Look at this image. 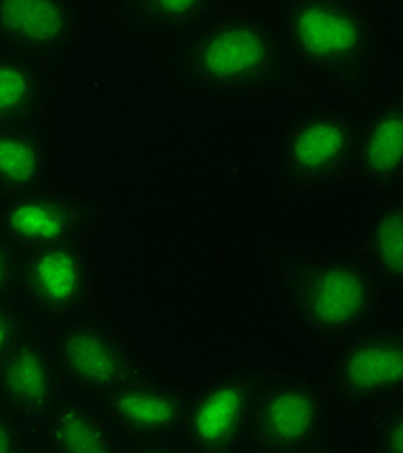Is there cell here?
Returning <instances> with one entry per match:
<instances>
[{
  "label": "cell",
  "instance_id": "obj_1",
  "mask_svg": "<svg viewBox=\"0 0 403 453\" xmlns=\"http://www.w3.org/2000/svg\"><path fill=\"white\" fill-rule=\"evenodd\" d=\"M166 78L181 96L212 102L310 96L277 24L246 3H225L179 36L166 58Z\"/></svg>",
  "mask_w": 403,
  "mask_h": 453
},
{
  "label": "cell",
  "instance_id": "obj_2",
  "mask_svg": "<svg viewBox=\"0 0 403 453\" xmlns=\"http://www.w3.org/2000/svg\"><path fill=\"white\" fill-rule=\"evenodd\" d=\"M277 29L305 81L362 99L383 68V29L369 0H279Z\"/></svg>",
  "mask_w": 403,
  "mask_h": 453
},
{
  "label": "cell",
  "instance_id": "obj_3",
  "mask_svg": "<svg viewBox=\"0 0 403 453\" xmlns=\"http://www.w3.org/2000/svg\"><path fill=\"white\" fill-rule=\"evenodd\" d=\"M274 275L302 334L326 352L380 324L388 309V290L357 249L341 254H277Z\"/></svg>",
  "mask_w": 403,
  "mask_h": 453
},
{
  "label": "cell",
  "instance_id": "obj_4",
  "mask_svg": "<svg viewBox=\"0 0 403 453\" xmlns=\"http://www.w3.org/2000/svg\"><path fill=\"white\" fill-rule=\"evenodd\" d=\"M334 449V402L321 379L300 371L259 368L243 451L331 453Z\"/></svg>",
  "mask_w": 403,
  "mask_h": 453
},
{
  "label": "cell",
  "instance_id": "obj_5",
  "mask_svg": "<svg viewBox=\"0 0 403 453\" xmlns=\"http://www.w3.org/2000/svg\"><path fill=\"white\" fill-rule=\"evenodd\" d=\"M357 164V109L302 102L285 119L277 174L285 192L321 195L354 179Z\"/></svg>",
  "mask_w": 403,
  "mask_h": 453
},
{
  "label": "cell",
  "instance_id": "obj_6",
  "mask_svg": "<svg viewBox=\"0 0 403 453\" xmlns=\"http://www.w3.org/2000/svg\"><path fill=\"white\" fill-rule=\"evenodd\" d=\"M13 301L34 329L52 334L99 306L91 242L27 251L19 259Z\"/></svg>",
  "mask_w": 403,
  "mask_h": 453
},
{
  "label": "cell",
  "instance_id": "obj_7",
  "mask_svg": "<svg viewBox=\"0 0 403 453\" xmlns=\"http://www.w3.org/2000/svg\"><path fill=\"white\" fill-rule=\"evenodd\" d=\"M47 337L55 349L63 381L96 399L156 371L99 306Z\"/></svg>",
  "mask_w": 403,
  "mask_h": 453
},
{
  "label": "cell",
  "instance_id": "obj_8",
  "mask_svg": "<svg viewBox=\"0 0 403 453\" xmlns=\"http://www.w3.org/2000/svg\"><path fill=\"white\" fill-rule=\"evenodd\" d=\"M331 402L346 410L377 407L403 396V326L375 324L331 349L323 371Z\"/></svg>",
  "mask_w": 403,
  "mask_h": 453
},
{
  "label": "cell",
  "instance_id": "obj_9",
  "mask_svg": "<svg viewBox=\"0 0 403 453\" xmlns=\"http://www.w3.org/2000/svg\"><path fill=\"white\" fill-rule=\"evenodd\" d=\"M101 208L78 189L55 181L0 197V236L19 254L91 242Z\"/></svg>",
  "mask_w": 403,
  "mask_h": 453
},
{
  "label": "cell",
  "instance_id": "obj_10",
  "mask_svg": "<svg viewBox=\"0 0 403 453\" xmlns=\"http://www.w3.org/2000/svg\"><path fill=\"white\" fill-rule=\"evenodd\" d=\"M259 368L235 365L192 386L179 453L243 451Z\"/></svg>",
  "mask_w": 403,
  "mask_h": 453
},
{
  "label": "cell",
  "instance_id": "obj_11",
  "mask_svg": "<svg viewBox=\"0 0 403 453\" xmlns=\"http://www.w3.org/2000/svg\"><path fill=\"white\" fill-rule=\"evenodd\" d=\"M192 386L173 381L158 371H150L122 388L101 396V407L111 425L127 441L133 451L140 449H166L176 451L186 410H189Z\"/></svg>",
  "mask_w": 403,
  "mask_h": 453
},
{
  "label": "cell",
  "instance_id": "obj_12",
  "mask_svg": "<svg viewBox=\"0 0 403 453\" xmlns=\"http://www.w3.org/2000/svg\"><path fill=\"white\" fill-rule=\"evenodd\" d=\"M83 29V0H0V47L44 68H60Z\"/></svg>",
  "mask_w": 403,
  "mask_h": 453
},
{
  "label": "cell",
  "instance_id": "obj_13",
  "mask_svg": "<svg viewBox=\"0 0 403 453\" xmlns=\"http://www.w3.org/2000/svg\"><path fill=\"white\" fill-rule=\"evenodd\" d=\"M63 388L60 365L44 332L29 329L0 360V399L39 443V433Z\"/></svg>",
  "mask_w": 403,
  "mask_h": 453
},
{
  "label": "cell",
  "instance_id": "obj_14",
  "mask_svg": "<svg viewBox=\"0 0 403 453\" xmlns=\"http://www.w3.org/2000/svg\"><path fill=\"white\" fill-rule=\"evenodd\" d=\"M403 88L357 109L354 176L380 195L403 192Z\"/></svg>",
  "mask_w": 403,
  "mask_h": 453
},
{
  "label": "cell",
  "instance_id": "obj_15",
  "mask_svg": "<svg viewBox=\"0 0 403 453\" xmlns=\"http://www.w3.org/2000/svg\"><path fill=\"white\" fill-rule=\"evenodd\" d=\"M133 451L111 425L96 396L63 381V388L39 433V453Z\"/></svg>",
  "mask_w": 403,
  "mask_h": 453
},
{
  "label": "cell",
  "instance_id": "obj_16",
  "mask_svg": "<svg viewBox=\"0 0 403 453\" xmlns=\"http://www.w3.org/2000/svg\"><path fill=\"white\" fill-rule=\"evenodd\" d=\"M57 179L49 122L0 127V197Z\"/></svg>",
  "mask_w": 403,
  "mask_h": 453
},
{
  "label": "cell",
  "instance_id": "obj_17",
  "mask_svg": "<svg viewBox=\"0 0 403 453\" xmlns=\"http://www.w3.org/2000/svg\"><path fill=\"white\" fill-rule=\"evenodd\" d=\"M223 5L225 0H109L117 29L137 42H176Z\"/></svg>",
  "mask_w": 403,
  "mask_h": 453
},
{
  "label": "cell",
  "instance_id": "obj_18",
  "mask_svg": "<svg viewBox=\"0 0 403 453\" xmlns=\"http://www.w3.org/2000/svg\"><path fill=\"white\" fill-rule=\"evenodd\" d=\"M55 91L52 70L0 47V127L49 122Z\"/></svg>",
  "mask_w": 403,
  "mask_h": 453
},
{
  "label": "cell",
  "instance_id": "obj_19",
  "mask_svg": "<svg viewBox=\"0 0 403 453\" xmlns=\"http://www.w3.org/2000/svg\"><path fill=\"white\" fill-rule=\"evenodd\" d=\"M357 254L388 293H403V192L383 195Z\"/></svg>",
  "mask_w": 403,
  "mask_h": 453
},
{
  "label": "cell",
  "instance_id": "obj_20",
  "mask_svg": "<svg viewBox=\"0 0 403 453\" xmlns=\"http://www.w3.org/2000/svg\"><path fill=\"white\" fill-rule=\"evenodd\" d=\"M372 451H403V396L375 407L372 418Z\"/></svg>",
  "mask_w": 403,
  "mask_h": 453
},
{
  "label": "cell",
  "instance_id": "obj_21",
  "mask_svg": "<svg viewBox=\"0 0 403 453\" xmlns=\"http://www.w3.org/2000/svg\"><path fill=\"white\" fill-rule=\"evenodd\" d=\"M0 451L39 453V443L29 433V427L5 407L3 399H0Z\"/></svg>",
  "mask_w": 403,
  "mask_h": 453
},
{
  "label": "cell",
  "instance_id": "obj_22",
  "mask_svg": "<svg viewBox=\"0 0 403 453\" xmlns=\"http://www.w3.org/2000/svg\"><path fill=\"white\" fill-rule=\"evenodd\" d=\"M29 329H32V324H29L27 314L19 309L16 301H0V360L16 345V340L21 334H27Z\"/></svg>",
  "mask_w": 403,
  "mask_h": 453
},
{
  "label": "cell",
  "instance_id": "obj_23",
  "mask_svg": "<svg viewBox=\"0 0 403 453\" xmlns=\"http://www.w3.org/2000/svg\"><path fill=\"white\" fill-rule=\"evenodd\" d=\"M21 254L0 236V301H13Z\"/></svg>",
  "mask_w": 403,
  "mask_h": 453
},
{
  "label": "cell",
  "instance_id": "obj_24",
  "mask_svg": "<svg viewBox=\"0 0 403 453\" xmlns=\"http://www.w3.org/2000/svg\"><path fill=\"white\" fill-rule=\"evenodd\" d=\"M271 0H248V5H267Z\"/></svg>",
  "mask_w": 403,
  "mask_h": 453
},
{
  "label": "cell",
  "instance_id": "obj_25",
  "mask_svg": "<svg viewBox=\"0 0 403 453\" xmlns=\"http://www.w3.org/2000/svg\"><path fill=\"white\" fill-rule=\"evenodd\" d=\"M369 3H399V0H369Z\"/></svg>",
  "mask_w": 403,
  "mask_h": 453
}]
</instances>
